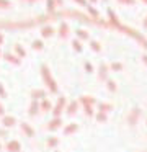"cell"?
Instances as JSON below:
<instances>
[{
	"label": "cell",
	"mask_w": 147,
	"mask_h": 152,
	"mask_svg": "<svg viewBox=\"0 0 147 152\" xmlns=\"http://www.w3.org/2000/svg\"><path fill=\"white\" fill-rule=\"evenodd\" d=\"M41 74H42V80H44V83L49 87V90H51L52 93H57V83L52 79L51 70L48 69V66H41Z\"/></svg>",
	"instance_id": "obj_1"
},
{
	"label": "cell",
	"mask_w": 147,
	"mask_h": 152,
	"mask_svg": "<svg viewBox=\"0 0 147 152\" xmlns=\"http://www.w3.org/2000/svg\"><path fill=\"white\" fill-rule=\"evenodd\" d=\"M65 106H67V100L64 96H59L56 105L52 106V115H54V118H61V113L65 110Z\"/></svg>",
	"instance_id": "obj_2"
},
{
	"label": "cell",
	"mask_w": 147,
	"mask_h": 152,
	"mask_svg": "<svg viewBox=\"0 0 147 152\" xmlns=\"http://www.w3.org/2000/svg\"><path fill=\"white\" fill-rule=\"evenodd\" d=\"M7 151L8 152H21V144H20L16 139L8 141V144H7Z\"/></svg>",
	"instance_id": "obj_3"
},
{
	"label": "cell",
	"mask_w": 147,
	"mask_h": 152,
	"mask_svg": "<svg viewBox=\"0 0 147 152\" xmlns=\"http://www.w3.org/2000/svg\"><path fill=\"white\" fill-rule=\"evenodd\" d=\"M62 126V118H52L51 121L48 123V129L49 131H56Z\"/></svg>",
	"instance_id": "obj_4"
},
{
	"label": "cell",
	"mask_w": 147,
	"mask_h": 152,
	"mask_svg": "<svg viewBox=\"0 0 147 152\" xmlns=\"http://www.w3.org/2000/svg\"><path fill=\"white\" fill-rule=\"evenodd\" d=\"M16 124V119H15V116H2V126L3 128H12V126H15Z\"/></svg>",
	"instance_id": "obj_5"
},
{
	"label": "cell",
	"mask_w": 147,
	"mask_h": 152,
	"mask_svg": "<svg viewBox=\"0 0 147 152\" xmlns=\"http://www.w3.org/2000/svg\"><path fill=\"white\" fill-rule=\"evenodd\" d=\"M78 110V102L77 100H72L70 103H67V106H65V113L67 115H75Z\"/></svg>",
	"instance_id": "obj_6"
},
{
	"label": "cell",
	"mask_w": 147,
	"mask_h": 152,
	"mask_svg": "<svg viewBox=\"0 0 147 152\" xmlns=\"http://www.w3.org/2000/svg\"><path fill=\"white\" fill-rule=\"evenodd\" d=\"M39 102L38 100H31V103H29V108H28V115L29 116H34V115H38V111H39Z\"/></svg>",
	"instance_id": "obj_7"
},
{
	"label": "cell",
	"mask_w": 147,
	"mask_h": 152,
	"mask_svg": "<svg viewBox=\"0 0 147 152\" xmlns=\"http://www.w3.org/2000/svg\"><path fill=\"white\" fill-rule=\"evenodd\" d=\"M78 131V124H75V123H70V124H67L64 128V136H70L74 134V132Z\"/></svg>",
	"instance_id": "obj_8"
},
{
	"label": "cell",
	"mask_w": 147,
	"mask_h": 152,
	"mask_svg": "<svg viewBox=\"0 0 147 152\" xmlns=\"http://www.w3.org/2000/svg\"><path fill=\"white\" fill-rule=\"evenodd\" d=\"M78 103H80V105H90V106H93L95 103H97V100L93 98V96H80V98H78Z\"/></svg>",
	"instance_id": "obj_9"
},
{
	"label": "cell",
	"mask_w": 147,
	"mask_h": 152,
	"mask_svg": "<svg viewBox=\"0 0 147 152\" xmlns=\"http://www.w3.org/2000/svg\"><path fill=\"white\" fill-rule=\"evenodd\" d=\"M20 126H21V131L25 132V134L28 136V137H33V136H34V129H33L31 126L28 124V123H21Z\"/></svg>",
	"instance_id": "obj_10"
},
{
	"label": "cell",
	"mask_w": 147,
	"mask_h": 152,
	"mask_svg": "<svg viewBox=\"0 0 147 152\" xmlns=\"http://www.w3.org/2000/svg\"><path fill=\"white\" fill-rule=\"evenodd\" d=\"M108 18H110V23H111V25H114V26H116V28H121L119 21H118L116 15H114V12L111 10V8H108Z\"/></svg>",
	"instance_id": "obj_11"
},
{
	"label": "cell",
	"mask_w": 147,
	"mask_h": 152,
	"mask_svg": "<svg viewBox=\"0 0 147 152\" xmlns=\"http://www.w3.org/2000/svg\"><path fill=\"white\" fill-rule=\"evenodd\" d=\"M31 98L41 102L42 98H46V92H44V90H33V92H31Z\"/></svg>",
	"instance_id": "obj_12"
},
{
	"label": "cell",
	"mask_w": 147,
	"mask_h": 152,
	"mask_svg": "<svg viewBox=\"0 0 147 152\" xmlns=\"http://www.w3.org/2000/svg\"><path fill=\"white\" fill-rule=\"evenodd\" d=\"M100 80H108V66L106 64H101L100 66V74H98Z\"/></svg>",
	"instance_id": "obj_13"
},
{
	"label": "cell",
	"mask_w": 147,
	"mask_h": 152,
	"mask_svg": "<svg viewBox=\"0 0 147 152\" xmlns=\"http://www.w3.org/2000/svg\"><path fill=\"white\" fill-rule=\"evenodd\" d=\"M39 108H41V111H49V110H52V105L48 98H42L39 103Z\"/></svg>",
	"instance_id": "obj_14"
},
{
	"label": "cell",
	"mask_w": 147,
	"mask_h": 152,
	"mask_svg": "<svg viewBox=\"0 0 147 152\" xmlns=\"http://www.w3.org/2000/svg\"><path fill=\"white\" fill-rule=\"evenodd\" d=\"M140 113H139V110L137 108H134L132 111H131V116H129V124L131 126H136V121H137V116H139Z\"/></svg>",
	"instance_id": "obj_15"
},
{
	"label": "cell",
	"mask_w": 147,
	"mask_h": 152,
	"mask_svg": "<svg viewBox=\"0 0 147 152\" xmlns=\"http://www.w3.org/2000/svg\"><path fill=\"white\" fill-rule=\"evenodd\" d=\"M59 33H61V36H62V38H67V34H69V25L65 23V21H62V23H61Z\"/></svg>",
	"instance_id": "obj_16"
},
{
	"label": "cell",
	"mask_w": 147,
	"mask_h": 152,
	"mask_svg": "<svg viewBox=\"0 0 147 152\" xmlns=\"http://www.w3.org/2000/svg\"><path fill=\"white\" fill-rule=\"evenodd\" d=\"M41 34H42V38H49L54 34V30H52V26H44L41 30Z\"/></svg>",
	"instance_id": "obj_17"
},
{
	"label": "cell",
	"mask_w": 147,
	"mask_h": 152,
	"mask_svg": "<svg viewBox=\"0 0 147 152\" xmlns=\"http://www.w3.org/2000/svg\"><path fill=\"white\" fill-rule=\"evenodd\" d=\"M111 108H113V106H111L110 103H100V105H98V111L100 113H108V111H111Z\"/></svg>",
	"instance_id": "obj_18"
},
{
	"label": "cell",
	"mask_w": 147,
	"mask_h": 152,
	"mask_svg": "<svg viewBox=\"0 0 147 152\" xmlns=\"http://www.w3.org/2000/svg\"><path fill=\"white\" fill-rule=\"evenodd\" d=\"M57 144H59V137H56V136H51V137H48V147L54 149Z\"/></svg>",
	"instance_id": "obj_19"
},
{
	"label": "cell",
	"mask_w": 147,
	"mask_h": 152,
	"mask_svg": "<svg viewBox=\"0 0 147 152\" xmlns=\"http://www.w3.org/2000/svg\"><path fill=\"white\" fill-rule=\"evenodd\" d=\"M3 57H5V59L8 61V62L15 64V66H18V64H20V59H18V57H15V56H12V54H5Z\"/></svg>",
	"instance_id": "obj_20"
},
{
	"label": "cell",
	"mask_w": 147,
	"mask_h": 152,
	"mask_svg": "<svg viewBox=\"0 0 147 152\" xmlns=\"http://www.w3.org/2000/svg\"><path fill=\"white\" fill-rule=\"evenodd\" d=\"M95 118H97V121H98V123H106V119H108V115H106V113H100V111H98Z\"/></svg>",
	"instance_id": "obj_21"
},
{
	"label": "cell",
	"mask_w": 147,
	"mask_h": 152,
	"mask_svg": "<svg viewBox=\"0 0 147 152\" xmlns=\"http://www.w3.org/2000/svg\"><path fill=\"white\" fill-rule=\"evenodd\" d=\"M106 87H108V90H110V92H114V90H116V82H114V80H111V79H108L106 80Z\"/></svg>",
	"instance_id": "obj_22"
},
{
	"label": "cell",
	"mask_w": 147,
	"mask_h": 152,
	"mask_svg": "<svg viewBox=\"0 0 147 152\" xmlns=\"http://www.w3.org/2000/svg\"><path fill=\"white\" fill-rule=\"evenodd\" d=\"M15 51H16V54H18L20 57H25V56H26V51L23 49V48L20 46V44H16V46H15Z\"/></svg>",
	"instance_id": "obj_23"
},
{
	"label": "cell",
	"mask_w": 147,
	"mask_h": 152,
	"mask_svg": "<svg viewBox=\"0 0 147 152\" xmlns=\"http://www.w3.org/2000/svg\"><path fill=\"white\" fill-rule=\"evenodd\" d=\"M90 48L95 51V53H100V49H101L100 43H97V41H90Z\"/></svg>",
	"instance_id": "obj_24"
},
{
	"label": "cell",
	"mask_w": 147,
	"mask_h": 152,
	"mask_svg": "<svg viewBox=\"0 0 147 152\" xmlns=\"http://www.w3.org/2000/svg\"><path fill=\"white\" fill-rule=\"evenodd\" d=\"M75 33H77V36L80 38V39H88V33H87V31H83V30H77Z\"/></svg>",
	"instance_id": "obj_25"
},
{
	"label": "cell",
	"mask_w": 147,
	"mask_h": 152,
	"mask_svg": "<svg viewBox=\"0 0 147 152\" xmlns=\"http://www.w3.org/2000/svg\"><path fill=\"white\" fill-rule=\"evenodd\" d=\"M46 4H48V12H54L56 10V2L54 0H46Z\"/></svg>",
	"instance_id": "obj_26"
},
{
	"label": "cell",
	"mask_w": 147,
	"mask_h": 152,
	"mask_svg": "<svg viewBox=\"0 0 147 152\" xmlns=\"http://www.w3.org/2000/svg\"><path fill=\"white\" fill-rule=\"evenodd\" d=\"M83 111H85V115H87V116H93V115H95V113H93V108H91L90 105H85V106H83Z\"/></svg>",
	"instance_id": "obj_27"
},
{
	"label": "cell",
	"mask_w": 147,
	"mask_h": 152,
	"mask_svg": "<svg viewBox=\"0 0 147 152\" xmlns=\"http://www.w3.org/2000/svg\"><path fill=\"white\" fill-rule=\"evenodd\" d=\"M42 48H44V46H42V41H33V49H38V51H41L42 49Z\"/></svg>",
	"instance_id": "obj_28"
},
{
	"label": "cell",
	"mask_w": 147,
	"mask_h": 152,
	"mask_svg": "<svg viewBox=\"0 0 147 152\" xmlns=\"http://www.w3.org/2000/svg\"><path fill=\"white\" fill-rule=\"evenodd\" d=\"M87 10H88V13H90V15H91V17H93V18H97V17H98V12L95 10V8L91 7V5H87Z\"/></svg>",
	"instance_id": "obj_29"
},
{
	"label": "cell",
	"mask_w": 147,
	"mask_h": 152,
	"mask_svg": "<svg viewBox=\"0 0 147 152\" xmlns=\"http://www.w3.org/2000/svg\"><path fill=\"white\" fill-rule=\"evenodd\" d=\"M111 69L116 70V72H119V70H123V64H119V62H113V64H111Z\"/></svg>",
	"instance_id": "obj_30"
},
{
	"label": "cell",
	"mask_w": 147,
	"mask_h": 152,
	"mask_svg": "<svg viewBox=\"0 0 147 152\" xmlns=\"http://www.w3.org/2000/svg\"><path fill=\"white\" fill-rule=\"evenodd\" d=\"M72 46H74V49H75V51H77V53H82V44H80V43H78V41H77V39H75V41H74V43H72Z\"/></svg>",
	"instance_id": "obj_31"
},
{
	"label": "cell",
	"mask_w": 147,
	"mask_h": 152,
	"mask_svg": "<svg viewBox=\"0 0 147 152\" xmlns=\"http://www.w3.org/2000/svg\"><path fill=\"white\" fill-rule=\"evenodd\" d=\"M83 67H85V70H87L88 74H91V72H93V66H91L90 62H85V66H83Z\"/></svg>",
	"instance_id": "obj_32"
},
{
	"label": "cell",
	"mask_w": 147,
	"mask_h": 152,
	"mask_svg": "<svg viewBox=\"0 0 147 152\" xmlns=\"http://www.w3.org/2000/svg\"><path fill=\"white\" fill-rule=\"evenodd\" d=\"M10 5H12V4H10L8 0H0V7H2V8H8Z\"/></svg>",
	"instance_id": "obj_33"
},
{
	"label": "cell",
	"mask_w": 147,
	"mask_h": 152,
	"mask_svg": "<svg viewBox=\"0 0 147 152\" xmlns=\"http://www.w3.org/2000/svg\"><path fill=\"white\" fill-rule=\"evenodd\" d=\"M0 96H2V98H7V92H5V88H3L2 83H0Z\"/></svg>",
	"instance_id": "obj_34"
},
{
	"label": "cell",
	"mask_w": 147,
	"mask_h": 152,
	"mask_svg": "<svg viewBox=\"0 0 147 152\" xmlns=\"http://www.w3.org/2000/svg\"><path fill=\"white\" fill-rule=\"evenodd\" d=\"M121 4H127V5H134V0H118Z\"/></svg>",
	"instance_id": "obj_35"
},
{
	"label": "cell",
	"mask_w": 147,
	"mask_h": 152,
	"mask_svg": "<svg viewBox=\"0 0 147 152\" xmlns=\"http://www.w3.org/2000/svg\"><path fill=\"white\" fill-rule=\"evenodd\" d=\"M3 113H5V108H3V106H2V103H0V116H5Z\"/></svg>",
	"instance_id": "obj_36"
},
{
	"label": "cell",
	"mask_w": 147,
	"mask_h": 152,
	"mask_svg": "<svg viewBox=\"0 0 147 152\" xmlns=\"http://www.w3.org/2000/svg\"><path fill=\"white\" fill-rule=\"evenodd\" d=\"M77 2H78L80 5H85V7H87V2H85V0H77Z\"/></svg>",
	"instance_id": "obj_37"
},
{
	"label": "cell",
	"mask_w": 147,
	"mask_h": 152,
	"mask_svg": "<svg viewBox=\"0 0 147 152\" xmlns=\"http://www.w3.org/2000/svg\"><path fill=\"white\" fill-rule=\"evenodd\" d=\"M142 61H144V62L147 64V54H144V56H142Z\"/></svg>",
	"instance_id": "obj_38"
},
{
	"label": "cell",
	"mask_w": 147,
	"mask_h": 152,
	"mask_svg": "<svg viewBox=\"0 0 147 152\" xmlns=\"http://www.w3.org/2000/svg\"><path fill=\"white\" fill-rule=\"evenodd\" d=\"M2 43H3V34L0 33V46H2Z\"/></svg>",
	"instance_id": "obj_39"
},
{
	"label": "cell",
	"mask_w": 147,
	"mask_h": 152,
	"mask_svg": "<svg viewBox=\"0 0 147 152\" xmlns=\"http://www.w3.org/2000/svg\"><path fill=\"white\" fill-rule=\"evenodd\" d=\"M144 28L147 30V17H146V20H144Z\"/></svg>",
	"instance_id": "obj_40"
},
{
	"label": "cell",
	"mask_w": 147,
	"mask_h": 152,
	"mask_svg": "<svg viewBox=\"0 0 147 152\" xmlns=\"http://www.w3.org/2000/svg\"><path fill=\"white\" fill-rule=\"evenodd\" d=\"M90 2H97V0H90Z\"/></svg>",
	"instance_id": "obj_41"
},
{
	"label": "cell",
	"mask_w": 147,
	"mask_h": 152,
	"mask_svg": "<svg viewBox=\"0 0 147 152\" xmlns=\"http://www.w3.org/2000/svg\"><path fill=\"white\" fill-rule=\"evenodd\" d=\"M142 2H146V4H147V0H142Z\"/></svg>",
	"instance_id": "obj_42"
},
{
	"label": "cell",
	"mask_w": 147,
	"mask_h": 152,
	"mask_svg": "<svg viewBox=\"0 0 147 152\" xmlns=\"http://www.w3.org/2000/svg\"><path fill=\"white\" fill-rule=\"evenodd\" d=\"M0 56H2V51H0Z\"/></svg>",
	"instance_id": "obj_43"
},
{
	"label": "cell",
	"mask_w": 147,
	"mask_h": 152,
	"mask_svg": "<svg viewBox=\"0 0 147 152\" xmlns=\"http://www.w3.org/2000/svg\"><path fill=\"white\" fill-rule=\"evenodd\" d=\"M0 149H2V144H0Z\"/></svg>",
	"instance_id": "obj_44"
},
{
	"label": "cell",
	"mask_w": 147,
	"mask_h": 152,
	"mask_svg": "<svg viewBox=\"0 0 147 152\" xmlns=\"http://www.w3.org/2000/svg\"><path fill=\"white\" fill-rule=\"evenodd\" d=\"M56 152H59V151H56Z\"/></svg>",
	"instance_id": "obj_45"
}]
</instances>
